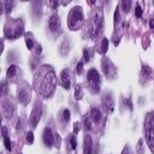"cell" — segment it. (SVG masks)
Returning <instances> with one entry per match:
<instances>
[{
  "mask_svg": "<svg viewBox=\"0 0 154 154\" xmlns=\"http://www.w3.org/2000/svg\"><path fill=\"white\" fill-rule=\"evenodd\" d=\"M57 79L54 71L51 66L48 65L47 72L40 82L39 91L41 95L49 97L55 91Z\"/></svg>",
  "mask_w": 154,
  "mask_h": 154,
  "instance_id": "obj_1",
  "label": "cell"
},
{
  "mask_svg": "<svg viewBox=\"0 0 154 154\" xmlns=\"http://www.w3.org/2000/svg\"><path fill=\"white\" fill-rule=\"evenodd\" d=\"M24 30V23L21 19H11L6 22L3 31L5 38L14 40L21 36Z\"/></svg>",
  "mask_w": 154,
  "mask_h": 154,
  "instance_id": "obj_2",
  "label": "cell"
},
{
  "mask_svg": "<svg viewBox=\"0 0 154 154\" xmlns=\"http://www.w3.org/2000/svg\"><path fill=\"white\" fill-rule=\"evenodd\" d=\"M104 27V18L102 12L96 11L93 14L89 25L90 36L93 39H96L102 33Z\"/></svg>",
  "mask_w": 154,
  "mask_h": 154,
  "instance_id": "obj_3",
  "label": "cell"
},
{
  "mask_svg": "<svg viewBox=\"0 0 154 154\" xmlns=\"http://www.w3.org/2000/svg\"><path fill=\"white\" fill-rule=\"evenodd\" d=\"M84 21V14L82 8L79 6L74 7L71 10L68 15V28L72 31H76L82 26Z\"/></svg>",
  "mask_w": 154,
  "mask_h": 154,
  "instance_id": "obj_4",
  "label": "cell"
},
{
  "mask_svg": "<svg viewBox=\"0 0 154 154\" xmlns=\"http://www.w3.org/2000/svg\"><path fill=\"white\" fill-rule=\"evenodd\" d=\"M87 80L92 93L97 94L100 91L101 77L96 69L92 68L88 72Z\"/></svg>",
  "mask_w": 154,
  "mask_h": 154,
  "instance_id": "obj_5",
  "label": "cell"
},
{
  "mask_svg": "<svg viewBox=\"0 0 154 154\" xmlns=\"http://www.w3.org/2000/svg\"><path fill=\"white\" fill-rule=\"evenodd\" d=\"M42 113V109L40 103H37L32 109L30 115V122L32 128H36L40 122Z\"/></svg>",
  "mask_w": 154,
  "mask_h": 154,
  "instance_id": "obj_6",
  "label": "cell"
},
{
  "mask_svg": "<svg viewBox=\"0 0 154 154\" xmlns=\"http://www.w3.org/2000/svg\"><path fill=\"white\" fill-rule=\"evenodd\" d=\"M102 104L105 112L110 113L114 109L115 102L112 94L109 92H105L102 96Z\"/></svg>",
  "mask_w": 154,
  "mask_h": 154,
  "instance_id": "obj_7",
  "label": "cell"
},
{
  "mask_svg": "<svg viewBox=\"0 0 154 154\" xmlns=\"http://www.w3.org/2000/svg\"><path fill=\"white\" fill-rule=\"evenodd\" d=\"M102 70L105 76H112L115 74L116 69L113 63L109 58L104 57L102 58L101 62Z\"/></svg>",
  "mask_w": 154,
  "mask_h": 154,
  "instance_id": "obj_8",
  "label": "cell"
},
{
  "mask_svg": "<svg viewBox=\"0 0 154 154\" xmlns=\"http://www.w3.org/2000/svg\"><path fill=\"white\" fill-rule=\"evenodd\" d=\"M48 26L51 32L57 34L61 29V21L59 16L57 14H53L49 18L48 21Z\"/></svg>",
  "mask_w": 154,
  "mask_h": 154,
  "instance_id": "obj_9",
  "label": "cell"
},
{
  "mask_svg": "<svg viewBox=\"0 0 154 154\" xmlns=\"http://www.w3.org/2000/svg\"><path fill=\"white\" fill-rule=\"evenodd\" d=\"M2 108L5 117L8 119H12L14 111V104L12 102L8 99H5L2 102Z\"/></svg>",
  "mask_w": 154,
  "mask_h": 154,
  "instance_id": "obj_10",
  "label": "cell"
},
{
  "mask_svg": "<svg viewBox=\"0 0 154 154\" xmlns=\"http://www.w3.org/2000/svg\"><path fill=\"white\" fill-rule=\"evenodd\" d=\"M43 139L46 146L48 148L53 146L54 139L52 130L50 128L47 127L45 128L43 133Z\"/></svg>",
  "mask_w": 154,
  "mask_h": 154,
  "instance_id": "obj_11",
  "label": "cell"
},
{
  "mask_svg": "<svg viewBox=\"0 0 154 154\" xmlns=\"http://www.w3.org/2000/svg\"><path fill=\"white\" fill-rule=\"evenodd\" d=\"M60 83L63 88L69 90L71 86V77L69 71L67 69H63L60 75Z\"/></svg>",
  "mask_w": 154,
  "mask_h": 154,
  "instance_id": "obj_12",
  "label": "cell"
},
{
  "mask_svg": "<svg viewBox=\"0 0 154 154\" xmlns=\"http://www.w3.org/2000/svg\"><path fill=\"white\" fill-rule=\"evenodd\" d=\"M32 2L31 7H32V15L37 18L40 19L42 14V1H33Z\"/></svg>",
  "mask_w": 154,
  "mask_h": 154,
  "instance_id": "obj_13",
  "label": "cell"
},
{
  "mask_svg": "<svg viewBox=\"0 0 154 154\" xmlns=\"http://www.w3.org/2000/svg\"><path fill=\"white\" fill-rule=\"evenodd\" d=\"M93 143L91 137L87 135L84 140V154H93Z\"/></svg>",
  "mask_w": 154,
  "mask_h": 154,
  "instance_id": "obj_14",
  "label": "cell"
},
{
  "mask_svg": "<svg viewBox=\"0 0 154 154\" xmlns=\"http://www.w3.org/2000/svg\"><path fill=\"white\" fill-rule=\"evenodd\" d=\"M19 102L23 105H26L29 100V94L28 91L24 88L20 90L18 94Z\"/></svg>",
  "mask_w": 154,
  "mask_h": 154,
  "instance_id": "obj_15",
  "label": "cell"
},
{
  "mask_svg": "<svg viewBox=\"0 0 154 154\" xmlns=\"http://www.w3.org/2000/svg\"><path fill=\"white\" fill-rule=\"evenodd\" d=\"M90 118L92 121L95 123H98L100 121L102 115L98 109L94 108L91 111Z\"/></svg>",
  "mask_w": 154,
  "mask_h": 154,
  "instance_id": "obj_16",
  "label": "cell"
},
{
  "mask_svg": "<svg viewBox=\"0 0 154 154\" xmlns=\"http://www.w3.org/2000/svg\"><path fill=\"white\" fill-rule=\"evenodd\" d=\"M140 74L142 78L144 79H149L152 74L151 68L147 65H143L141 68Z\"/></svg>",
  "mask_w": 154,
  "mask_h": 154,
  "instance_id": "obj_17",
  "label": "cell"
},
{
  "mask_svg": "<svg viewBox=\"0 0 154 154\" xmlns=\"http://www.w3.org/2000/svg\"><path fill=\"white\" fill-rule=\"evenodd\" d=\"M18 71L17 67L15 65H12L7 71L6 76L8 78L12 79L16 76Z\"/></svg>",
  "mask_w": 154,
  "mask_h": 154,
  "instance_id": "obj_18",
  "label": "cell"
},
{
  "mask_svg": "<svg viewBox=\"0 0 154 154\" xmlns=\"http://www.w3.org/2000/svg\"><path fill=\"white\" fill-rule=\"evenodd\" d=\"M84 93L82 89L81 86L79 84H77L75 86V93H74V97L76 100H79L82 98Z\"/></svg>",
  "mask_w": 154,
  "mask_h": 154,
  "instance_id": "obj_19",
  "label": "cell"
},
{
  "mask_svg": "<svg viewBox=\"0 0 154 154\" xmlns=\"http://www.w3.org/2000/svg\"><path fill=\"white\" fill-rule=\"evenodd\" d=\"M31 35L27 34L25 35V39L26 45L27 48L29 50H32L34 47L35 41L32 36H31Z\"/></svg>",
  "mask_w": 154,
  "mask_h": 154,
  "instance_id": "obj_20",
  "label": "cell"
},
{
  "mask_svg": "<svg viewBox=\"0 0 154 154\" xmlns=\"http://www.w3.org/2000/svg\"><path fill=\"white\" fill-rule=\"evenodd\" d=\"M14 1H4V8L6 14H9L12 12L14 6Z\"/></svg>",
  "mask_w": 154,
  "mask_h": 154,
  "instance_id": "obj_21",
  "label": "cell"
},
{
  "mask_svg": "<svg viewBox=\"0 0 154 154\" xmlns=\"http://www.w3.org/2000/svg\"><path fill=\"white\" fill-rule=\"evenodd\" d=\"M121 20V17L120 14L119 7H117L114 14V26L116 29L119 26Z\"/></svg>",
  "mask_w": 154,
  "mask_h": 154,
  "instance_id": "obj_22",
  "label": "cell"
},
{
  "mask_svg": "<svg viewBox=\"0 0 154 154\" xmlns=\"http://www.w3.org/2000/svg\"><path fill=\"white\" fill-rule=\"evenodd\" d=\"M131 1H122V11L126 14H128L130 11H131Z\"/></svg>",
  "mask_w": 154,
  "mask_h": 154,
  "instance_id": "obj_23",
  "label": "cell"
},
{
  "mask_svg": "<svg viewBox=\"0 0 154 154\" xmlns=\"http://www.w3.org/2000/svg\"><path fill=\"white\" fill-rule=\"evenodd\" d=\"M109 40L106 38H103L101 42L100 49L103 54H106L109 49Z\"/></svg>",
  "mask_w": 154,
  "mask_h": 154,
  "instance_id": "obj_24",
  "label": "cell"
},
{
  "mask_svg": "<svg viewBox=\"0 0 154 154\" xmlns=\"http://www.w3.org/2000/svg\"><path fill=\"white\" fill-rule=\"evenodd\" d=\"M69 46L68 43L67 41H65L63 43L62 45L60 52L63 55H65L68 53L69 51Z\"/></svg>",
  "mask_w": 154,
  "mask_h": 154,
  "instance_id": "obj_25",
  "label": "cell"
},
{
  "mask_svg": "<svg viewBox=\"0 0 154 154\" xmlns=\"http://www.w3.org/2000/svg\"><path fill=\"white\" fill-rule=\"evenodd\" d=\"M26 140L29 144L33 143L34 140V135L32 131H28L26 134Z\"/></svg>",
  "mask_w": 154,
  "mask_h": 154,
  "instance_id": "obj_26",
  "label": "cell"
},
{
  "mask_svg": "<svg viewBox=\"0 0 154 154\" xmlns=\"http://www.w3.org/2000/svg\"><path fill=\"white\" fill-rule=\"evenodd\" d=\"M4 144L5 148L9 152L12 151L11 141L9 137H8L4 138Z\"/></svg>",
  "mask_w": 154,
  "mask_h": 154,
  "instance_id": "obj_27",
  "label": "cell"
},
{
  "mask_svg": "<svg viewBox=\"0 0 154 154\" xmlns=\"http://www.w3.org/2000/svg\"><path fill=\"white\" fill-rule=\"evenodd\" d=\"M91 118L87 117L85 119L84 122V126L85 130H91L92 129V122Z\"/></svg>",
  "mask_w": 154,
  "mask_h": 154,
  "instance_id": "obj_28",
  "label": "cell"
},
{
  "mask_svg": "<svg viewBox=\"0 0 154 154\" xmlns=\"http://www.w3.org/2000/svg\"><path fill=\"white\" fill-rule=\"evenodd\" d=\"M71 148L73 150H76L77 146V140L75 136H72L70 140Z\"/></svg>",
  "mask_w": 154,
  "mask_h": 154,
  "instance_id": "obj_29",
  "label": "cell"
},
{
  "mask_svg": "<svg viewBox=\"0 0 154 154\" xmlns=\"http://www.w3.org/2000/svg\"><path fill=\"white\" fill-rule=\"evenodd\" d=\"M63 118L66 122H69L71 119V113L70 111L68 109H65L63 112Z\"/></svg>",
  "mask_w": 154,
  "mask_h": 154,
  "instance_id": "obj_30",
  "label": "cell"
},
{
  "mask_svg": "<svg viewBox=\"0 0 154 154\" xmlns=\"http://www.w3.org/2000/svg\"><path fill=\"white\" fill-rule=\"evenodd\" d=\"M83 57L85 63H88L90 60L91 56L88 49L85 48L83 51Z\"/></svg>",
  "mask_w": 154,
  "mask_h": 154,
  "instance_id": "obj_31",
  "label": "cell"
},
{
  "mask_svg": "<svg viewBox=\"0 0 154 154\" xmlns=\"http://www.w3.org/2000/svg\"><path fill=\"white\" fill-rule=\"evenodd\" d=\"M135 15L138 18H140L142 17L143 11L140 5H138L135 8Z\"/></svg>",
  "mask_w": 154,
  "mask_h": 154,
  "instance_id": "obj_32",
  "label": "cell"
},
{
  "mask_svg": "<svg viewBox=\"0 0 154 154\" xmlns=\"http://www.w3.org/2000/svg\"><path fill=\"white\" fill-rule=\"evenodd\" d=\"M8 91V87L7 84L5 83H3L1 84V95H6Z\"/></svg>",
  "mask_w": 154,
  "mask_h": 154,
  "instance_id": "obj_33",
  "label": "cell"
},
{
  "mask_svg": "<svg viewBox=\"0 0 154 154\" xmlns=\"http://www.w3.org/2000/svg\"><path fill=\"white\" fill-rule=\"evenodd\" d=\"M84 69V63L82 62H79L77 64L76 67V72L78 75H80L82 73Z\"/></svg>",
  "mask_w": 154,
  "mask_h": 154,
  "instance_id": "obj_34",
  "label": "cell"
},
{
  "mask_svg": "<svg viewBox=\"0 0 154 154\" xmlns=\"http://www.w3.org/2000/svg\"><path fill=\"white\" fill-rule=\"evenodd\" d=\"M123 102L125 105L128 107V108L130 109L131 110L132 109L133 105H132V102H131V100L130 99H124L123 100Z\"/></svg>",
  "mask_w": 154,
  "mask_h": 154,
  "instance_id": "obj_35",
  "label": "cell"
},
{
  "mask_svg": "<svg viewBox=\"0 0 154 154\" xmlns=\"http://www.w3.org/2000/svg\"><path fill=\"white\" fill-rule=\"evenodd\" d=\"M1 133L3 138L8 137V131L6 126H4L2 127L1 130Z\"/></svg>",
  "mask_w": 154,
  "mask_h": 154,
  "instance_id": "obj_36",
  "label": "cell"
},
{
  "mask_svg": "<svg viewBox=\"0 0 154 154\" xmlns=\"http://www.w3.org/2000/svg\"><path fill=\"white\" fill-rule=\"evenodd\" d=\"M42 46L38 44L36 46L35 49V54L37 56H39L42 53Z\"/></svg>",
  "mask_w": 154,
  "mask_h": 154,
  "instance_id": "obj_37",
  "label": "cell"
},
{
  "mask_svg": "<svg viewBox=\"0 0 154 154\" xmlns=\"http://www.w3.org/2000/svg\"><path fill=\"white\" fill-rule=\"evenodd\" d=\"M49 2H50L51 5L53 9L54 10L56 9L58 6V4H59L58 2H59L58 1H50Z\"/></svg>",
  "mask_w": 154,
  "mask_h": 154,
  "instance_id": "obj_38",
  "label": "cell"
},
{
  "mask_svg": "<svg viewBox=\"0 0 154 154\" xmlns=\"http://www.w3.org/2000/svg\"><path fill=\"white\" fill-rule=\"evenodd\" d=\"M148 128L151 129L154 133V116L152 118L151 120L149 121Z\"/></svg>",
  "mask_w": 154,
  "mask_h": 154,
  "instance_id": "obj_39",
  "label": "cell"
},
{
  "mask_svg": "<svg viewBox=\"0 0 154 154\" xmlns=\"http://www.w3.org/2000/svg\"><path fill=\"white\" fill-rule=\"evenodd\" d=\"M80 127L79 123L76 122L74 125V132L76 134H77L79 131Z\"/></svg>",
  "mask_w": 154,
  "mask_h": 154,
  "instance_id": "obj_40",
  "label": "cell"
},
{
  "mask_svg": "<svg viewBox=\"0 0 154 154\" xmlns=\"http://www.w3.org/2000/svg\"><path fill=\"white\" fill-rule=\"evenodd\" d=\"M4 47H5V45H4V40L1 39V44H0V49H1V55L2 54V52H3V50H4Z\"/></svg>",
  "mask_w": 154,
  "mask_h": 154,
  "instance_id": "obj_41",
  "label": "cell"
},
{
  "mask_svg": "<svg viewBox=\"0 0 154 154\" xmlns=\"http://www.w3.org/2000/svg\"><path fill=\"white\" fill-rule=\"evenodd\" d=\"M149 26L151 29H154V17L150 20L149 21Z\"/></svg>",
  "mask_w": 154,
  "mask_h": 154,
  "instance_id": "obj_42",
  "label": "cell"
},
{
  "mask_svg": "<svg viewBox=\"0 0 154 154\" xmlns=\"http://www.w3.org/2000/svg\"><path fill=\"white\" fill-rule=\"evenodd\" d=\"M122 154H132V153L130 151H129L128 149H126L124 151Z\"/></svg>",
  "mask_w": 154,
  "mask_h": 154,
  "instance_id": "obj_43",
  "label": "cell"
},
{
  "mask_svg": "<svg viewBox=\"0 0 154 154\" xmlns=\"http://www.w3.org/2000/svg\"><path fill=\"white\" fill-rule=\"evenodd\" d=\"M90 2H91V4H93V5H94V4H95V3H96V1H90Z\"/></svg>",
  "mask_w": 154,
  "mask_h": 154,
  "instance_id": "obj_44",
  "label": "cell"
},
{
  "mask_svg": "<svg viewBox=\"0 0 154 154\" xmlns=\"http://www.w3.org/2000/svg\"><path fill=\"white\" fill-rule=\"evenodd\" d=\"M22 154V153H20V154Z\"/></svg>",
  "mask_w": 154,
  "mask_h": 154,
  "instance_id": "obj_45",
  "label": "cell"
}]
</instances>
